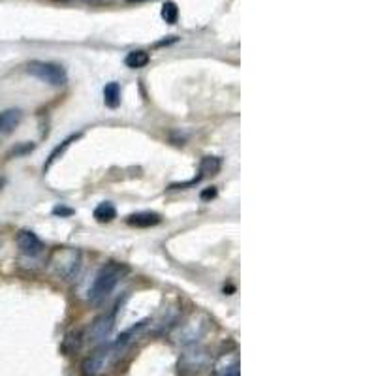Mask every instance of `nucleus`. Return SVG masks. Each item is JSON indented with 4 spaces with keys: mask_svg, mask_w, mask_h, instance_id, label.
<instances>
[{
    "mask_svg": "<svg viewBox=\"0 0 376 376\" xmlns=\"http://www.w3.org/2000/svg\"><path fill=\"white\" fill-rule=\"evenodd\" d=\"M147 322H139L138 326H134L132 329L125 331V333L117 337L111 342H102L92 350V352L83 359L81 363V375L83 376H100L115 363V359L119 358L120 354L125 352L126 347L130 344V340L138 335L139 329L145 328Z\"/></svg>",
    "mask_w": 376,
    "mask_h": 376,
    "instance_id": "obj_1",
    "label": "nucleus"
},
{
    "mask_svg": "<svg viewBox=\"0 0 376 376\" xmlns=\"http://www.w3.org/2000/svg\"><path fill=\"white\" fill-rule=\"evenodd\" d=\"M53 213H55V215H70L72 211H70V209H60V207H57V209H55Z\"/></svg>",
    "mask_w": 376,
    "mask_h": 376,
    "instance_id": "obj_20",
    "label": "nucleus"
},
{
    "mask_svg": "<svg viewBox=\"0 0 376 376\" xmlns=\"http://www.w3.org/2000/svg\"><path fill=\"white\" fill-rule=\"evenodd\" d=\"M27 74L32 78L40 79L43 83L51 85V87H62L68 81V74L60 64L55 62H46V60H32L27 64Z\"/></svg>",
    "mask_w": 376,
    "mask_h": 376,
    "instance_id": "obj_6",
    "label": "nucleus"
},
{
    "mask_svg": "<svg viewBox=\"0 0 376 376\" xmlns=\"http://www.w3.org/2000/svg\"><path fill=\"white\" fill-rule=\"evenodd\" d=\"M207 328H209L207 318L202 316V314H192V316H188L186 320L175 326L172 339L183 344V347H190V344H196L197 340L207 333Z\"/></svg>",
    "mask_w": 376,
    "mask_h": 376,
    "instance_id": "obj_4",
    "label": "nucleus"
},
{
    "mask_svg": "<svg viewBox=\"0 0 376 376\" xmlns=\"http://www.w3.org/2000/svg\"><path fill=\"white\" fill-rule=\"evenodd\" d=\"M222 167V160L218 156H205L202 162H200V174L202 177L205 175H216L221 172Z\"/></svg>",
    "mask_w": 376,
    "mask_h": 376,
    "instance_id": "obj_14",
    "label": "nucleus"
},
{
    "mask_svg": "<svg viewBox=\"0 0 376 376\" xmlns=\"http://www.w3.org/2000/svg\"><path fill=\"white\" fill-rule=\"evenodd\" d=\"M15 241H18L19 251L23 252L25 256H38V254H42L43 249H46L36 233L29 232V230H21V232L18 233Z\"/></svg>",
    "mask_w": 376,
    "mask_h": 376,
    "instance_id": "obj_8",
    "label": "nucleus"
},
{
    "mask_svg": "<svg viewBox=\"0 0 376 376\" xmlns=\"http://www.w3.org/2000/svg\"><path fill=\"white\" fill-rule=\"evenodd\" d=\"M126 267L123 263L109 262L102 265V269L96 273L95 282L89 290V301L90 303H100L108 298L109 293L113 292L115 286L119 284L120 279L125 277Z\"/></svg>",
    "mask_w": 376,
    "mask_h": 376,
    "instance_id": "obj_2",
    "label": "nucleus"
},
{
    "mask_svg": "<svg viewBox=\"0 0 376 376\" xmlns=\"http://www.w3.org/2000/svg\"><path fill=\"white\" fill-rule=\"evenodd\" d=\"M49 269L60 281H74L81 267V252L70 246H59L48 258Z\"/></svg>",
    "mask_w": 376,
    "mask_h": 376,
    "instance_id": "obj_3",
    "label": "nucleus"
},
{
    "mask_svg": "<svg viewBox=\"0 0 376 376\" xmlns=\"http://www.w3.org/2000/svg\"><path fill=\"white\" fill-rule=\"evenodd\" d=\"M218 376H239V369L228 370V372H222V375H218Z\"/></svg>",
    "mask_w": 376,
    "mask_h": 376,
    "instance_id": "obj_21",
    "label": "nucleus"
},
{
    "mask_svg": "<svg viewBox=\"0 0 376 376\" xmlns=\"http://www.w3.org/2000/svg\"><path fill=\"white\" fill-rule=\"evenodd\" d=\"M23 119V113L19 109H6L0 113V139L8 138L13 130L18 128L19 123Z\"/></svg>",
    "mask_w": 376,
    "mask_h": 376,
    "instance_id": "obj_9",
    "label": "nucleus"
},
{
    "mask_svg": "<svg viewBox=\"0 0 376 376\" xmlns=\"http://www.w3.org/2000/svg\"><path fill=\"white\" fill-rule=\"evenodd\" d=\"M211 365V354L205 347L190 344L185 348V352L179 356L177 370L181 376H196Z\"/></svg>",
    "mask_w": 376,
    "mask_h": 376,
    "instance_id": "obj_5",
    "label": "nucleus"
},
{
    "mask_svg": "<svg viewBox=\"0 0 376 376\" xmlns=\"http://www.w3.org/2000/svg\"><path fill=\"white\" fill-rule=\"evenodd\" d=\"M215 196H216L215 188H207V190H203L202 192L203 200H209V197H215Z\"/></svg>",
    "mask_w": 376,
    "mask_h": 376,
    "instance_id": "obj_19",
    "label": "nucleus"
},
{
    "mask_svg": "<svg viewBox=\"0 0 376 376\" xmlns=\"http://www.w3.org/2000/svg\"><path fill=\"white\" fill-rule=\"evenodd\" d=\"M62 4H102V2H108V0H57Z\"/></svg>",
    "mask_w": 376,
    "mask_h": 376,
    "instance_id": "obj_18",
    "label": "nucleus"
},
{
    "mask_svg": "<svg viewBox=\"0 0 376 376\" xmlns=\"http://www.w3.org/2000/svg\"><path fill=\"white\" fill-rule=\"evenodd\" d=\"M215 375H222V372H228V370H235L239 369V358L235 352H230V354H222L221 358L215 361Z\"/></svg>",
    "mask_w": 376,
    "mask_h": 376,
    "instance_id": "obj_11",
    "label": "nucleus"
},
{
    "mask_svg": "<svg viewBox=\"0 0 376 376\" xmlns=\"http://www.w3.org/2000/svg\"><path fill=\"white\" fill-rule=\"evenodd\" d=\"M113 326H115V311L104 312V314L96 316L95 320L90 322L85 339L89 340V342H92V344H102V342H106V339H108L109 333H111Z\"/></svg>",
    "mask_w": 376,
    "mask_h": 376,
    "instance_id": "obj_7",
    "label": "nucleus"
},
{
    "mask_svg": "<svg viewBox=\"0 0 376 376\" xmlns=\"http://www.w3.org/2000/svg\"><path fill=\"white\" fill-rule=\"evenodd\" d=\"M160 15L167 25H175L177 23V19H179V8H177L175 2H166V4L162 6Z\"/></svg>",
    "mask_w": 376,
    "mask_h": 376,
    "instance_id": "obj_16",
    "label": "nucleus"
},
{
    "mask_svg": "<svg viewBox=\"0 0 376 376\" xmlns=\"http://www.w3.org/2000/svg\"><path fill=\"white\" fill-rule=\"evenodd\" d=\"M104 104L108 106V108L115 109L120 104V87L119 83H108L104 87Z\"/></svg>",
    "mask_w": 376,
    "mask_h": 376,
    "instance_id": "obj_13",
    "label": "nucleus"
},
{
    "mask_svg": "<svg viewBox=\"0 0 376 376\" xmlns=\"http://www.w3.org/2000/svg\"><path fill=\"white\" fill-rule=\"evenodd\" d=\"M95 218L98 222H111L113 218H117V209H115L113 203L104 202L100 203L95 209Z\"/></svg>",
    "mask_w": 376,
    "mask_h": 376,
    "instance_id": "obj_15",
    "label": "nucleus"
},
{
    "mask_svg": "<svg viewBox=\"0 0 376 376\" xmlns=\"http://www.w3.org/2000/svg\"><path fill=\"white\" fill-rule=\"evenodd\" d=\"M128 2H144V0H128Z\"/></svg>",
    "mask_w": 376,
    "mask_h": 376,
    "instance_id": "obj_22",
    "label": "nucleus"
},
{
    "mask_svg": "<svg viewBox=\"0 0 376 376\" xmlns=\"http://www.w3.org/2000/svg\"><path fill=\"white\" fill-rule=\"evenodd\" d=\"M78 138H79V136H72V138L64 139V141H62V145H59V147H57V149H55L53 153H51V156H49L48 164H46V166H43V169H49V167H51V164H53V162L57 160V158H59V156L64 155V151L68 149V147H70V145H72L74 139H78Z\"/></svg>",
    "mask_w": 376,
    "mask_h": 376,
    "instance_id": "obj_17",
    "label": "nucleus"
},
{
    "mask_svg": "<svg viewBox=\"0 0 376 376\" xmlns=\"http://www.w3.org/2000/svg\"><path fill=\"white\" fill-rule=\"evenodd\" d=\"M149 53L147 51H141V49H138V51H130V53L126 55V66L128 68H132V70H139V68H145V66L149 64Z\"/></svg>",
    "mask_w": 376,
    "mask_h": 376,
    "instance_id": "obj_12",
    "label": "nucleus"
},
{
    "mask_svg": "<svg viewBox=\"0 0 376 376\" xmlns=\"http://www.w3.org/2000/svg\"><path fill=\"white\" fill-rule=\"evenodd\" d=\"M126 222H128L130 226H136V228H151V226H156V224H160L162 216L158 215V213L144 211V213L130 215L128 218H126Z\"/></svg>",
    "mask_w": 376,
    "mask_h": 376,
    "instance_id": "obj_10",
    "label": "nucleus"
}]
</instances>
